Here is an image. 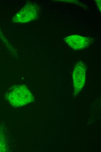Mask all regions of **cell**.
Masks as SVG:
<instances>
[{
	"label": "cell",
	"instance_id": "cell-1",
	"mask_svg": "<svg viewBox=\"0 0 101 152\" xmlns=\"http://www.w3.org/2000/svg\"><path fill=\"white\" fill-rule=\"evenodd\" d=\"M6 98L10 104L15 107H20L31 102L33 95L28 87L23 84L15 85L8 90Z\"/></svg>",
	"mask_w": 101,
	"mask_h": 152
},
{
	"label": "cell",
	"instance_id": "cell-2",
	"mask_svg": "<svg viewBox=\"0 0 101 152\" xmlns=\"http://www.w3.org/2000/svg\"><path fill=\"white\" fill-rule=\"evenodd\" d=\"M86 72V66L84 63L82 61L78 62L75 66L73 74L74 96L80 91L84 85Z\"/></svg>",
	"mask_w": 101,
	"mask_h": 152
},
{
	"label": "cell",
	"instance_id": "cell-3",
	"mask_svg": "<svg viewBox=\"0 0 101 152\" xmlns=\"http://www.w3.org/2000/svg\"><path fill=\"white\" fill-rule=\"evenodd\" d=\"M64 39L68 45L77 50L85 48L90 43V40L88 38L77 35H71L66 37Z\"/></svg>",
	"mask_w": 101,
	"mask_h": 152
}]
</instances>
